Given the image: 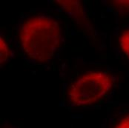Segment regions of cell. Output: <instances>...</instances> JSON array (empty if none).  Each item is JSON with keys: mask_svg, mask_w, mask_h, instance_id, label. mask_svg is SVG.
<instances>
[{"mask_svg": "<svg viewBox=\"0 0 129 128\" xmlns=\"http://www.w3.org/2000/svg\"><path fill=\"white\" fill-rule=\"evenodd\" d=\"M64 38L62 22L45 11L22 16L16 26V48L34 65L50 63L62 50Z\"/></svg>", "mask_w": 129, "mask_h": 128, "instance_id": "6da1fadb", "label": "cell"}, {"mask_svg": "<svg viewBox=\"0 0 129 128\" xmlns=\"http://www.w3.org/2000/svg\"><path fill=\"white\" fill-rule=\"evenodd\" d=\"M117 81L110 69L86 71L72 80L65 89V104L71 108H94L110 99Z\"/></svg>", "mask_w": 129, "mask_h": 128, "instance_id": "7a4b0ae2", "label": "cell"}, {"mask_svg": "<svg viewBox=\"0 0 129 128\" xmlns=\"http://www.w3.org/2000/svg\"><path fill=\"white\" fill-rule=\"evenodd\" d=\"M100 128H129V104H118L112 107Z\"/></svg>", "mask_w": 129, "mask_h": 128, "instance_id": "3957f363", "label": "cell"}, {"mask_svg": "<svg viewBox=\"0 0 129 128\" xmlns=\"http://www.w3.org/2000/svg\"><path fill=\"white\" fill-rule=\"evenodd\" d=\"M114 50L129 64V24L117 28L113 34Z\"/></svg>", "mask_w": 129, "mask_h": 128, "instance_id": "277c9868", "label": "cell"}, {"mask_svg": "<svg viewBox=\"0 0 129 128\" xmlns=\"http://www.w3.org/2000/svg\"><path fill=\"white\" fill-rule=\"evenodd\" d=\"M13 51L10 48V46L5 38L2 37V34L1 33L0 38V64L1 67H2V64H5L9 62L13 58Z\"/></svg>", "mask_w": 129, "mask_h": 128, "instance_id": "5b68a950", "label": "cell"}, {"mask_svg": "<svg viewBox=\"0 0 129 128\" xmlns=\"http://www.w3.org/2000/svg\"><path fill=\"white\" fill-rule=\"evenodd\" d=\"M108 8L117 14H129V1H108Z\"/></svg>", "mask_w": 129, "mask_h": 128, "instance_id": "8992f818", "label": "cell"}, {"mask_svg": "<svg viewBox=\"0 0 129 128\" xmlns=\"http://www.w3.org/2000/svg\"><path fill=\"white\" fill-rule=\"evenodd\" d=\"M1 128H22L21 127L13 124L7 120L3 119L2 121H1Z\"/></svg>", "mask_w": 129, "mask_h": 128, "instance_id": "52a82bcc", "label": "cell"}]
</instances>
